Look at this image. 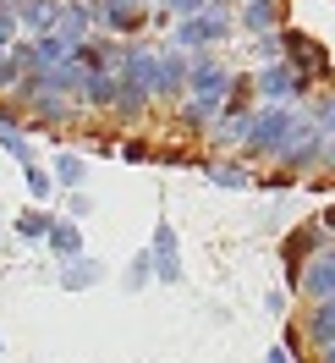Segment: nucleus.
Segmentation results:
<instances>
[{
  "label": "nucleus",
  "mask_w": 335,
  "mask_h": 363,
  "mask_svg": "<svg viewBox=\"0 0 335 363\" xmlns=\"http://www.w3.org/2000/svg\"><path fill=\"white\" fill-rule=\"evenodd\" d=\"M187 77H193V50L181 45H154V105H176L187 99Z\"/></svg>",
  "instance_id": "4"
},
{
  "label": "nucleus",
  "mask_w": 335,
  "mask_h": 363,
  "mask_svg": "<svg viewBox=\"0 0 335 363\" xmlns=\"http://www.w3.org/2000/svg\"><path fill=\"white\" fill-rule=\"evenodd\" d=\"M121 281H127V292H143V286L154 281V259H149V248H143L132 264H127V275H121Z\"/></svg>",
  "instance_id": "19"
},
{
  "label": "nucleus",
  "mask_w": 335,
  "mask_h": 363,
  "mask_svg": "<svg viewBox=\"0 0 335 363\" xmlns=\"http://www.w3.org/2000/svg\"><path fill=\"white\" fill-rule=\"evenodd\" d=\"M0 149H6V155L17 160V165L39 160V155H33V138H28V133H17V127H6V133H0Z\"/></svg>",
  "instance_id": "18"
},
{
  "label": "nucleus",
  "mask_w": 335,
  "mask_h": 363,
  "mask_svg": "<svg viewBox=\"0 0 335 363\" xmlns=\"http://www.w3.org/2000/svg\"><path fill=\"white\" fill-rule=\"evenodd\" d=\"M61 199H67V215H72V220H77V215H89V209H93L89 187H72V193H61Z\"/></svg>",
  "instance_id": "24"
},
{
  "label": "nucleus",
  "mask_w": 335,
  "mask_h": 363,
  "mask_svg": "<svg viewBox=\"0 0 335 363\" xmlns=\"http://www.w3.org/2000/svg\"><path fill=\"white\" fill-rule=\"evenodd\" d=\"M264 363H297V358H291V347H269V358Z\"/></svg>",
  "instance_id": "28"
},
{
  "label": "nucleus",
  "mask_w": 335,
  "mask_h": 363,
  "mask_svg": "<svg viewBox=\"0 0 335 363\" xmlns=\"http://www.w3.org/2000/svg\"><path fill=\"white\" fill-rule=\"evenodd\" d=\"M45 242H50L55 259H77V253H89V248H83V226H77L72 215H55V226H50Z\"/></svg>",
  "instance_id": "15"
},
{
  "label": "nucleus",
  "mask_w": 335,
  "mask_h": 363,
  "mask_svg": "<svg viewBox=\"0 0 335 363\" xmlns=\"http://www.w3.org/2000/svg\"><path fill=\"white\" fill-rule=\"evenodd\" d=\"M319 363H335V341H330V347H324V352H319Z\"/></svg>",
  "instance_id": "30"
},
{
  "label": "nucleus",
  "mask_w": 335,
  "mask_h": 363,
  "mask_svg": "<svg viewBox=\"0 0 335 363\" xmlns=\"http://www.w3.org/2000/svg\"><path fill=\"white\" fill-rule=\"evenodd\" d=\"M253 55H259V67H264V61H280V33H264V39H253Z\"/></svg>",
  "instance_id": "23"
},
{
  "label": "nucleus",
  "mask_w": 335,
  "mask_h": 363,
  "mask_svg": "<svg viewBox=\"0 0 335 363\" xmlns=\"http://www.w3.org/2000/svg\"><path fill=\"white\" fill-rule=\"evenodd\" d=\"M319 248H330V231L319 226V215H313V220H302V226H291V231H286V242H280L286 275H297V270H302V264H308Z\"/></svg>",
  "instance_id": "9"
},
{
  "label": "nucleus",
  "mask_w": 335,
  "mask_h": 363,
  "mask_svg": "<svg viewBox=\"0 0 335 363\" xmlns=\"http://www.w3.org/2000/svg\"><path fill=\"white\" fill-rule=\"evenodd\" d=\"M149 259H154V281H159V286H176V281H181V237H176V226H171L165 215H154Z\"/></svg>",
  "instance_id": "6"
},
{
  "label": "nucleus",
  "mask_w": 335,
  "mask_h": 363,
  "mask_svg": "<svg viewBox=\"0 0 335 363\" xmlns=\"http://www.w3.org/2000/svg\"><path fill=\"white\" fill-rule=\"evenodd\" d=\"M67 292H89V286H99L105 281V264L99 259H89V253H77V259H61V275H55Z\"/></svg>",
  "instance_id": "12"
},
{
  "label": "nucleus",
  "mask_w": 335,
  "mask_h": 363,
  "mask_svg": "<svg viewBox=\"0 0 335 363\" xmlns=\"http://www.w3.org/2000/svg\"><path fill=\"white\" fill-rule=\"evenodd\" d=\"M313 116H319V127H324V133H335V83L313 99Z\"/></svg>",
  "instance_id": "21"
},
{
  "label": "nucleus",
  "mask_w": 335,
  "mask_h": 363,
  "mask_svg": "<svg viewBox=\"0 0 335 363\" xmlns=\"http://www.w3.org/2000/svg\"><path fill=\"white\" fill-rule=\"evenodd\" d=\"M286 28V0H237V33L247 39H264Z\"/></svg>",
  "instance_id": "8"
},
{
  "label": "nucleus",
  "mask_w": 335,
  "mask_h": 363,
  "mask_svg": "<svg viewBox=\"0 0 335 363\" xmlns=\"http://www.w3.org/2000/svg\"><path fill=\"white\" fill-rule=\"evenodd\" d=\"M23 182H28V193H33V204H45L50 193H55V177H50V165H39V160L23 165Z\"/></svg>",
  "instance_id": "17"
},
{
  "label": "nucleus",
  "mask_w": 335,
  "mask_h": 363,
  "mask_svg": "<svg viewBox=\"0 0 335 363\" xmlns=\"http://www.w3.org/2000/svg\"><path fill=\"white\" fill-rule=\"evenodd\" d=\"M308 127H319V116H308L302 105H259V111H253V127H247V138H242L237 155L280 165V155H286Z\"/></svg>",
  "instance_id": "1"
},
{
  "label": "nucleus",
  "mask_w": 335,
  "mask_h": 363,
  "mask_svg": "<svg viewBox=\"0 0 335 363\" xmlns=\"http://www.w3.org/2000/svg\"><path fill=\"white\" fill-rule=\"evenodd\" d=\"M291 292L302 297V303H319V297L335 292V242H330V248H319L302 270L291 275Z\"/></svg>",
  "instance_id": "7"
},
{
  "label": "nucleus",
  "mask_w": 335,
  "mask_h": 363,
  "mask_svg": "<svg viewBox=\"0 0 335 363\" xmlns=\"http://www.w3.org/2000/svg\"><path fill=\"white\" fill-rule=\"evenodd\" d=\"M302 341H308L313 352H324L335 341V292L319 297V303H308V314H302Z\"/></svg>",
  "instance_id": "11"
},
{
  "label": "nucleus",
  "mask_w": 335,
  "mask_h": 363,
  "mask_svg": "<svg viewBox=\"0 0 335 363\" xmlns=\"http://www.w3.org/2000/svg\"><path fill=\"white\" fill-rule=\"evenodd\" d=\"M280 55H286L291 67L308 77L313 89H324V83H335V67H330V50L319 45V39H308L302 28H280Z\"/></svg>",
  "instance_id": "5"
},
{
  "label": "nucleus",
  "mask_w": 335,
  "mask_h": 363,
  "mask_svg": "<svg viewBox=\"0 0 335 363\" xmlns=\"http://www.w3.org/2000/svg\"><path fill=\"white\" fill-rule=\"evenodd\" d=\"M319 171H324V177H335V133H330V143H324V160H319Z\"/></svg>",
  "instance_id": "26"
},
{
  "label": "nucleus",
  "mask_w": 335,
  "mask_h": 363,
  "mask_svg": "<svg viewBox=\"0 0 335 363\" xmlns=\"http://www.w3.org/2000/svg\"><path fill=\"white\" fill-rule=\"evenodd\" d=\"M50 226H55V215H50L45 204H33V209H23V215H17V237H23V242H45Z\"/></svg>",
  "instance_id": "16"
},
{
  "label": "nucleus",
  "mask_w": 335,
  "mask_h": 363,
  "mask_svg": "<svg viewBox=\"0 0 335 363\" xmlns=\"http://www.w3.org/2000/svg\"><path fill=\"white\" fill-rule=\"evenodd\" d=\"M203 171V182H209V187H225V193H247V187H259V177H253V171H247V160L237 155V160H203L198 165Z\"/></svg>",
  "instance_id": "10"
},
{
  "label": "nucleus",
  "mask_w": 335,
  "mask_h": 363,
  "mask_svg": "<svg viewBox=\"0 0 335 363\" xmlns=\"http://www.w3.org/2000/svg\"><path fill=\"white\" fill-rule=\"evenodd\" d=\"M253 89H259V105H302V99L319 94L286 55H280V61H264V67L253 72Z\"/></svg>",
  "instance_id": "3"
},
{
  "label": "nucleus",
  "mask_w": 335,
  "mask_h": 363,
  "mask_svg": "<svg viewBox=\"0 0 335 363\" xmlns=\"http://www.w3.org/2000/svg\"><path fill=\"white\" fill-rule=\"evenodd\" d=\"M121 160H149V143H143V138H127V143H121Z\"/></svg>",
  "instance_id": "25"
},
{
  "label": "nucleus",
  "mask_w": 335,
  "mask_h": 363,
  "mask_svg": "<svg viewBox=\"0 0 335 363\" xmlns=\"http://www.w3.org/2000/svg\"><path fill=\"white\" fill-rule=\"evenodd\" d=\"M50 177H55V193H72V187H89V160L61 149V155L50 160Z\"/></svg>",
  "instance_id": "14"
},
{
  "label": "nucleus",
  "mask_w": 335,
  "mask_h": 363,
  "mask_svg": "<svg viewBox=\"0 0 335 363\" xmlns=\"http://www.w3.org/2000/svg\"><path fill=\"white\" fill-rule=\"evenodd\" d=\"M319 226H324V231H330V237H335V204L324 209V215H319Z\"/></svg>",
  "instance_id": "29"
},
{
  "label": "nucleus",
  "mask_w": 335,
  "mask_h": 363,
  "mask_svg": "<svg viewBox=\"0 0 335 363\" xmlns=\"http://www.w3.org/2000/svg\"><path fill=\"white\" fill-rule=\"evenodd\" d=\"M23 83V61H17V50H0V94H17Z\"/></svg>",
  "instance_id": "20"
},
{
  "label": "nucleus",
  "mask_w": 335,
  "mask_h": 363,
  "mask_svg": "<svg viewBox=\"0 0 335 363\" xmlns=\"http://www.w3.org/2000/svg\"><path fill=\"white\" fill-rule=\"evenodd\" d=\"M0 352H6V347H0Z\"/></svg>",
  "instance_id": "31"
},
{
  "label": "nucleus",
  "mask_w": 335,
  "mask_h": 363,
  "mask_svg": "<svg viewBox=\"0 0 335 363\" xmlns=\"http://www.w3.org/2000/svg\"><path fill=\"white\" fill-rule=\"evenodd\" d=\"M264 308H269V314H286V292H280V286H275V292L264 297Z\"/></svg>",
  "instance_id": "27"
},
{
  "label": "nucleus",
  "mask_w": 335,
  "mask_h": 363,
  "mask_svg": "<svg viewBox=\"0 0 335 363\" xmlns=\"http://www.w3.org/2000/svg\"><path fill=\"white\" fill-rule=\"evenodd\" d=\"M61 6H67V0H23V6H17L23 33H28V39H33V33H50V28L61 23Z\"/></svg>",
  "instance_id": "13"
},
{
  "label": "nucleus",
  "mask_w": 335,
  "mask_h": 363,
  "mask_svg": "<svg viewBox=\"0 0 335 363\" xmlns=\"http://www.w3.org/2000/svg\"><path fill=\"white\" fill-rule=\"evenodd\" d=\"M225 39H237V0H209L203 11H193V17H176V23H171V45L193 50V55L220 50Z\"/></svg>",
  "instance_id": "2"
},
{
  "label": "nucleus",
  "mask_w": 335,
  "mask_h": 363,
  "mask_svg": "<svg viewBox=\"0 0 335 363\" xmlns=\"http://www.w3.org/2000/svg\"><path fill=\"white\" fill-rule=\"evenodd\" d=\"M154 6L165 11V17H193V11H203L209 0H154Z\"/></svg>",
  "instance_id": "22"
}]
</instances>
